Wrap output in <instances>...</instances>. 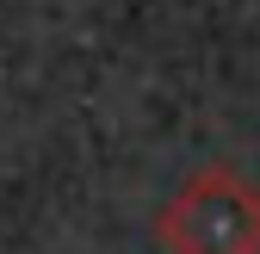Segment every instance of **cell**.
Wrapping results in <instances>:
<instances>
[{"instance_id":"1","label":"cell","mask_w":260,"mask_h":254,"mask_svg":"<svg viewBox=\"0 0 260 254\" xmlns=\"http://www.w3.org/2000/svg\"><path fill=\"white\" fill-rule=\"evenodd\" d=\"M168 254H260V186L236 168H199L155 217Z\"/></svg>"}]
</instances>
